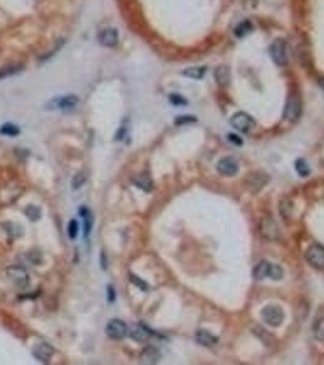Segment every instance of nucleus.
<instances>
[{
    "label": "nucleus",
    "instance_id": "obj_26",
    "mask_svg": "<svg viewBox=\"0 0 324 365\" xmlns=\"http://www.w3.org/2000/svg\"><path fill=\"white\" fill-rule=\"evenodd\" d=\"M284 276V270L283 268H281L280 266H272L269 267V272H268V278H271L272 280H280L283 279Z\"/></svg>",
    "mask_w": 324,
    "mask_h": 365
},
{
    "label": "nucleus",
    "instance_id": "obj_4",
    "mask_svg": "<svg viewBox=\"0 0 324 365\" xmlns=\"http://www.w3.org/2000/svg\"><path fill=\"white\" fill-rule=\"evenodd\" d=\"M259 231L263 239L268 240V241H275V240L279 239L280 235V230L279 227H278L277 222H275L273 218H269V217L263 218L262 221L260 222Z\"/></svg>",
    "mask_w": 324,
    "mask_h": 365
},
{
    "label": "nucleus",
    "instance_id": "obj_7",
    "mask_svg": "<svg viewBox=\"0 0 324 365\" xmlns=\"http://www.w3.org/2000/svg\"><path fill=\"white\" fill-rule=\"evenodd\" d=\"M105 333L110 339L121 340L128 333V327H127L126 322L121 319H113L106 325Z\"/></svg>",
    "mask_w": 324,
    "mask_h": 365
},
{
    "label": "nucleus",
    "instance_id": "obj_21",
    "mask_svg": "<svg viewBox=\"0 0 324 365\" xmlns=\"http://www.w3.org/2000/svg\"><path fill=\"white\" fill-rule=\"evenodd\" d=\"M150 335H151V333H150L149 328H148L147 326H143V325H139V326L134 327L131 333V336L133 337V339L137 340V341H140V342L141 341L147 340Z\"/></svg>",
    "mask_w": 324,
    "mask_h": 365
},
{
    "label": "nucleus",
    "instance_id": "obj_30",
    "mask_svg": "<svg viewBox=\"0 0 324 365\" xmlns=\"http://www.w3.org/2000/svg\"><path fill=\"white\" fill-rule=\"evenodd\" d=\"M67 233H68V236L69 239H76L77 237V234H78V222L76 221V219H71L69 221V224L67 227Z\"/></svg>",
    "mask_w": 324,
    "mask_h": 365
},
{
    "label": "nucleus",
    "instance_id": "obj_12",
    "mask_svg": "<svg viewBox=\"0 0 324 365\" xmlns=\"http://www.w3.org/2000/svg\"><path fill=\"white\" fill-rule=\"evenodd\" d=\"M267 181H268L267 174H265V173L256 172V173H253V174H250L249 178H247L246 187H247V189H250L253 193H257V191L261 190V189L265 187L266 184H267Z\"/></svg>",
    "mask_w": 324,
    "mask_h": 365
},
{
    "label": "nucleus",
    "instance_id": "obj_33",
    "mask_svg": "<svg viewBox=\"0 0 324 365\" xmlns=\"http://www.w3.org/2000/svg\"><path fill=\"white\" fill-rule=\"evenodd\" d=\"M198 120H196L194 116H178V117L174 120V123L177 124V126H183V124L194 123V122Z\"/></svg>",
    "mask_w": 324,
    "mask_h": 365
},
{
    "label": "nucleus",
    "instance_id": "obj_31",
    "mask_svg": "<svg viewBox=\"0 0 324 365\" xmlns=\"http://www.w3.org/2000/svg\"><path fill=\"white\" fill-rule=\"evenodd\" d=\"M129 279H131V281L133 282V284H134L135 286H138L141 291H148V288H149V286H148L147 282H145L144 280H141L140 278H138V276L134 275V274H131V275H129Z\"/></svg>",
    "mask_w": 324,
    "mask_h": 365
},
{
    "label": "nucleus",
    "instance_id": "obj_34",
    "mask_svg": "<svg viewBox=\"0 0 324 365\" xmlns=\"http://www.w3.org/2000/svg\"><path fill=\"white\" fill-rule=\"evenodd\" d=\"M169 101L171 103H173L175 106H182V105H187L188 101L184 99L182 95H178V94H171L169 95Z\"/></svg>",
    "mask_w": 324,
    "mask_h": 365
},
{
    "label": "nucleus",
    "instance_id": "obj_6",
    "mask_svg": "<svg viewBox=\"0 0 324 365\" xmlns=\"http://www.w3.org/2000/svg\"><path fill=\"white\" fill-rule=\"evenodd\" d=\"M7 274H8V278L10 279L17 287L25 288L28 286L29 276L28 273L26 272L25 268L19 266L9 267L7 269Z\"/></svg>",
    "mask_w": 324,
    "mask_h": 365
},
{
    "label": "nucleus",
    "instance_id": "obj_17",
    "mask_svg": "<svg viewBox=\"0 0 324 365\" xmlns=\"http://www.w3.org/2000/svg\"><path fill=\"white\" fill-rule=\"evenodd\" d=\"M207 71L205 66H195V67H188L182 72V75L190 79H202L204 78L205 73Z\"/></svg>",
    "mask_w": 324,
    "mask_h": 365
},
{
    "label": "nucleus",
    "instance_id": "obj_11",
    "mask_svg": "<svg viewBox=\"0 0 324 365\" xmlns=\"http://www.w3.org/2000/svg\"><path fill=\"white\" fill-rule=\"evenodd\" d=\"M33 357L42 363H49L51 357L54 355V348L45 342L38 343L32 351Z\"/></svg>",
    "mask_w": 324,
    "mask_h": 365
},
{
    "label": "nucleus",
    "instance_id": "obj_1",
    "mask_svg": "<svg viewBox=\"0 0 324 365\" xmlns=\"http://www.w3.org/2000/svg\"><path fill=\"white\" fill-rule=\"evenodd\" d=\"M261 318L266 324L272 327H277L284 320V312L279 306L275 304H268L263 307L261 310Z\"/></svg>",
    "mask_w": 324,
    "mask_h": 365
},
{
    "label": "nucleus",
    "instance_id": "obj_38",
    "mask_svg": "<svg viewBox=\"0 0 324 365\" xmlns=\"http://www.w3.org/2000/svg\"><path fill=\"white\" fill-rule=\"evenodd\" d=\"M101 267H102V269H106V267H107V260H105V254H104V252H102V253H101Z\"/></svg>",
    "mask_w": 324,
    "mask_h": 365
},
{
    "label": "nucleus",
    "instance_id": "obj_27",
    "mask_svg": "<svg viewBox=\"0 0 324 365\" xmlns=\"http://www.w3.org/2000/svg\"><path fill=\"white\" fill-rule=\"evenodd\" d=\"M26 215L27 218L31 222H37L39 218H41V208H38L37 206H28L26 208Z\"/></svg>",
    "mask_w": 324,
    "mask_h": 365
},
{
    "label": "nucleus",
    "instance_id": "obj_14",
    "mask_svg": "<svg viewBox=\"0 0 324 365\" xmlns=\"http://www.w3.org/2000/svg\"><path fill=\"white\" fill-rule=\"evenodd\" d=\"M161 358V353L154 346H147L141 353V361L144 364H156Z\"/></svg>",
    "mask_w": 324,
    "mask_h": 365
},
{
    "label": "nucleus",
    "instance_id": "obj_35",
    "mask_svg": "<svg viewBox=\"0 0 324 365\" xmlns=\"http://www.w3.org/2000/svg\"><path fill=\"white\" fill-rule=\"evenodd\" d=\"M106 298H107V301L110 303L115 302V300H116V291H115L114 286L109 285L107 287H106Z\"/></svg>",
    "mask_w": 324,
    "mask_h": 365
},
{
    "label": "nucleus",
    "instance_id": "obj_2",
    "mask_svg": "<svg viewBox=\"0 0 324 365\" xmlns=\"http://www.w3.org/2000/svg\"><path fill=\"white\" fill-rule=\"evenodd\" d=\"M231 126L234 129H237L238 132L249 133L256 127V122L254 120L253 116L244 111H240L232 116Z\"/></svg>",
    "mask_w": 324,
    "mask_h": 365
},
{
    "label": "nucleus",
    "instance_id": "obj_9",
    "mask_svg": "<svg viewBox=\"0 0 324 365\" xmlns=\"http://www.w3.org/2000/svg\"><path fill=\"white\" fill-rule=\"evenodd\" d=\"M302 106L301 102H300L299 97L292 96L289 100H287L285 110H284V118L289 122H295L299 120V117L301 116Z\"/></svg>",
    "mask_w": 324,
    "mask_h": 365
},
{
    "label": "nucleus",
    "instance_id": "obj_3",
    "mask_svg": "<svg viewBox=\"0 0 324 365\" xmlns=\"http://www.w3.org/2000/svg\"><path fill=\"white\" fill-rule=\"evenodd\" d=\"M269 55L271 59L275 65L285 66L287 62V54H286V43L284 39H275L269 47Z\"/></svg>",
    "mask_w": 324,
    "mask_h": 365
},
{
    "label": "nucleus",
    "instance_id": "obj_25",
    "mask_svg": "<svg viewBox=\"0 0 324 365\" xmlns=\"http://www.w3.org/2000/svg\"><path fill=\"white\" fill-rule=\"evenodd\" d=\"M0 134H3V135H7V136H16L20 134V129L15 126V124L7 123L0 128Z\"/></svg>",
    "mask_w": 324,
    "mask_h": 365
},
{
    "label": "nucleus",
    "instance_id": "obj_5",
    "mask_svg": "<svg viewBox=\"0 0 324 365\" xmlns=\"http://www.w3.org/2000/svg\"><path fill=\"white\" fill-rule=\"evenodd\" d=\"M306 260H307L310 266L316 269H323L324 268V246L319 243H314L308 247L306 251Z\"/></svg>",
    "mask_w": 324,
    "mask_h": 365
},
{
    "label": "nucleus",
    "instance_id": "obj_24",
    "mask_svg": "<svg viewBox=\"0 0 324 365\" xmlns=\"http://www.w3.org/2000/svg\"><path fill=\"white\" fill-rule=\"evenodd\" d=\"M295 169L296 172L299 173L300 176H308L311 173L307 162H306L305 160H302V158H299V160L295 162Z\"/></svg>",
    "mask_w": 324,
    "mask_h": 365
},
{
    "label": "nucleus",
    "instance_id": "obj_22",
    "mask_svg": "<svg viewBox=\"0 0 324 365\" xmlns=\"http://www.w3.org/2000/svg\"><path fill=\"white\" fill-rule=\"evenodd\" d=\"M253 30V23L250 22V21H243L241 23H239L237 27H235V35L239 36V38H243V36H245L246 34H249V33Z\"/></svg>",
    "mask_w": 324,
    "mask_h": 365
},
{
    "label": "nucleus",
    "instance_id": "obj_13",
    "mask_svg": "<svg viewBox=\"0 0 324 365\" xmlns=\"http://www.w3.org/2000/svg\"><path fill=\"white\" fill-rule=\"evenodd\" d=\"M98 38L101 45L107 48H113L119 43V32L115 28H105L99 33Z\"/></svg>",
    "mask_w": 324,
    "mask_h": 365
},
{
    "label": "nucleus",
    "instance_id": "obj_20",
    "mask_svg": "<svg viewBox=\"0 0 324 365\" xmlns=\"http://www.w3.org/2000/svg\"><path fill=\"white\" fill-rule=\"evenodd\" d=\"M133 182H134L135 187L141 189V190L145 191V193H150L154 188L153 180H151L149 176H147V175L135 176V178L133 179Z\"/></svg>",
    "mask_w": 324,
    "mask_h": 365
},
{
    "label": "nucleus",
    "instance_id": "obj_32",
    "mask_svg": "<svg viewBox=\"0 0 324 365\" xmlns=\"http://www.w3.org/2000/svg\"><path fill=\"white\" fill-rule=\"evenodd\" d=\"M87 180V176L84 173H78V174H76L74 176V179H72V188L74 189H78L81 188L82 185L84 184Z\"/></svg>",
    "mask_w": 324,
    "mask_h": 365
},
{
    "label": "nucleus",
    "instance_id": "obj_10",
    "mask_svg": "<svg viewBox=\"0 0 324 365\" xmlns=\"http://www.w3.org/2000/svg\"><path fill=\"white\" fill-rule=\"evenodd\" d=\"M217 170L222 175L233 176L239 172V164L233 157H225L217 163Z\"/></svg>",
    "mask_w": 324,
    "mask_h": 365
},
{
    "label": "nucleus",
    "instance_id": "obj_23",
    "mask_svg": "<svg viewBox=\"0 0 324 365\" xmlns=\"http://www.w3.org/2000/svg\"><path fill=\"white\" fill-rule=\"evenodd\" d=\"M21 71H22V66L19 65H10L7 67H3V68H0V79L11 77V76L16 75V73H19Z\"/></svg>",
    "mask_w": 324,
    "mask_h": 365
},
{
    "label": "nucleus",
    "instance_id": "obj_18",
    "mask_svg": "<svg viewBox=\"0 0 324 365\" xmlns=\"http://www.w3.org/2000/svg\"><path fill=\"white\" fill-rule=\"evenodd\" d=\"M269 262L267 261H261L257 266L254 268V272H253V276L254 279L256 280H263L265 278L268 276V272H269Z\"/></svg>",
    "mask_w": 324,
    "mask_h": 365
},
{
    "label": "nucleus",
    "instance_id": "obj_15",
    "mask_svg": "<svg viewBox=\"0 0 324 365\" xmlns=\"http://www.w3.org/2000/svg\"><path fill=\"white\" fill-rule=\"evenodd\" d=\"M214 79L219 83L221 87H227L231 82V71L229 68L225 65H221L214 69Z\"/></svg>",
    "mask_w": 324,
    "mask_h": 365
},
{
    "label": "nucleus",
    "instance_id": "obj_16",
    "mask_svg": "<svg viewBox=\"0 0 324 365\" xmlns=\"http://www.w3.org/2000/svg\"><path fill=\"white\" fill-rule=\"evenodd\" d=\"M195 339L198 341V343L205 347H212L219 342V339H217L214 335H212L211 333H208V331L206 330L196 331Z\"/></svg>",
    "mask_w": 324,
    "mask_h": 365
},
{
    "label": "nucleus",
    "instance_id": "obj_28",
    "mask_svg": "<svg viewBox=\"0 0 324 365\" xmlns=\"http://www.w3.org/2000/svg\"><path fill=\"white\" fill-rule=\"evenodd\" d=\"M280 214L281 217H283L284 219H287L290 217V214H292V208H293V203L290 202L289 200H283L280 202Z\"/></svg>",
    "mask_w": 324,
    "mask_h": 365
},
{
    "label": "nucleus",
    "instance_id": "obj_29",
    "mask_svg": "<svg viewBox=\"0 0 324 365\" xmlns=\"http://www.w3.org/2000/svg\"><path fill=\"white\" fill-rule=\"evenodd\" d=\"M313 330H314V335H316L317 339L319 341H322V342H324V319L316 322Z\"/></svg>",
    "mask_w": 324,
    "mask_h": 365
},
{
    "label": "nucleus",
    "instance_id": "obj_39",
    "mask_svg": "<svg viewBox=\"0 0 324 365\" xmlns=\"http://www.w3.org/2000/svg\"><path fill=\"white\" fill-rule=\"evenodd\" d=\"M319 85H320V88H322V89L324 90V77H322L319 79Z\"/></svg>",
    "mask_w": 324,
    "mask_h": 365
},
{
    "label": "nucleus",
    "instance_id": "obj_36",
    "mask_svg": "<svg viewBox=\"0 0 324 365\" xmlns=\"http://www.w3.org/2000/svg\"><path fill=\"white\" fill-rule=\"evenodd\" d=\"M126 133H127V128L125 126H122L120 128L119 132H117L116 136H115V140H122L126 136Z\"/></svg>",
    "mask_w": 324,
    "mask_h": 365
},
{
    "label": "nucleus",
    "instance_id": "obj_8",
    "mask_svg": "<svg viewBox=\"0 0 324 365\" xmlns=\"http://www.w3.org/2000/svg\"><path fill=\"white\" fill-rule=\"evenodd\" d=\"M80 102V99L76 95H65L53 99L47 105L48 110H72Z\"/></svg>",
    "mask_w": 324,
    "mask_h": 365
},
{
    "label": "nucleus",
    "instance_id": "obj_19",
    "mask_svg": "<svg viewBox=\"0 0 324 365\" xmlns=\"http://www.w3.org/2000/svg\"><path fill=\"white\" fill-rule=\"evenodd\" d=\"M81 217L84 218V237H87L90 234L93 228V215L92 212L87 207H81L80 208Z\"/></svg>",
    "mask_w": 324,
    "mask_h": 365
},
{
    "label": "nucleus",
    "instance_id": "obj_37",
    "mask_svg": "<svg viewBox=\"0 0 324 365\" xmlns=\"http://www.w3.org/2000/svg\"><path fill=\"white\" fill-rule=\"evenodd\" d=\"M228 139L231 140L232 142H234L235 145H241V144H243V141H241V139H239L237 135H234V134H229Z\"/></svg>",
    "mask_w": 324,
    "mask_h": 365
}]
</instances>
